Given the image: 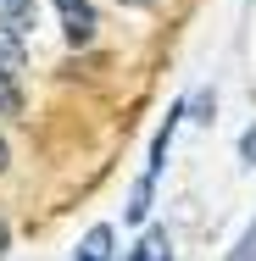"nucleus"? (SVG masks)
Wrapping results in <instances>:
<instances>
[{"label": "nucleus", "mask_w": 256, "mask_h": 261, "mask_svg": "<svg viewBox=\"0 0 256 261\" xmlns=\"http://www.w3.org/2000/svg\"><path fill=\"white\" fill-rule=\"evenodd\" d=\"M73 261H111V228L95 222V228L84 233V245H78V256H73Z\"/></svg>", "instance_id": "4"}, {"label": "nucleus", "mask_w": 256, "mask_h": 261, "mask_svg": "<svg viewBox=\"0 0 256 261\" xmlns=\"http://www.w3.org/2000/svg\"><path fill=\"white\" fill-rule=\"evenodd\" d=\"M117 6H134V11H145V6H151V0H117Z\"/></svg>", "instance_id": "9"}, {"label": "nucleus", "mask_w": 256, "mask_h": 261, "mask_svg": "<svg viewBox=\"0 0 256 261\" xmlns=\"http://www.w3.org/2000/svg\"><path fill=\"white\" fill-rule=\"evenodd\" d=\"M240 156L256 167V128H245V139H240Z\"/></svg>", "instance_id": "8"}, {"label": "nucleus", "mask_w": 256, "mask_h": 261, "mask_svg": "<svg viewBox=\"0 0 256 261\" xmlns=\"http://www.w3.org/2000/svg\"><path fill=\"white\" fill-rule=\"evenodd\" d=\"M17 84H11V78H6V72H0V117H17Z\"/></svg>", "instance_id": "7"}, {"label": "nucleus", "mask_w": 256, "mask_h": 261, "mask_svg": "<svg viewBox=\"0 0 256 261\" xmlns=\"http://www.w3.org/2000/svg\"><path fill=\"white\" fill-rule=\"evenodd\" d=\"M34 17H39V0H0V28L22 34V28H34Z\"/></svg>", "instance_id": "2"}, {"label": "nucleus", "mask_w": 256, "mask_h": 261, "mask_svg": "<svg viewBox=\"0 0 256 261\" xmlns=\"http://www.w3.org/2000/svg\"><path fill=\"white\" fill-rule=\"evenodd\" d=\"M0 72L6 78L22 72V34H11V28H0Z\"/></svg>", "instance_id": "5"}, {"label": "nucleus", "mask_w": 256, "mask_h": 261, "mask_svg": "<svg viewBox=\"0 0 256 261\" xmlns=\"http://www.w3.org/2000/svg\"><path fill=\"white\" fill-rule=\"evenodd\" d=\"M0 167H6V139H0Z\"/></svg>", "instance_id": "10"}, {"label": "nucleus", "mask_w": 256, "mask_h": 261, "mask_svg": "<svg viewBox=\"0 0 256 261\" xmlns=\"http://www.w3.org/2000/svg\"><path fill=\"white\" fill-rule=\"evenodd\" d=\"M51 6L61 11L67 45H89V39H95V6H89V0H51Z\"/></svg>", "instance_id": "1"}, {"label": "nucleus", "mask_w": 256, "mask_h": 261, "mask_svg": "<svg viewBox=\"0 0 256 261\" xmlns=\"http://www.w3.org/2000/svg\"><path fill=\"white\" fill-rule=\"evenodd\" d=\"M128 261H173V239H167V228H151V233L128 250Z\"/></svg>", "instance_id": "3"}, {"label": "nucleus", "mask_w": 256, "mask_h": 261, "mask_svg": "<svg viewBox=\"0 0 256 261\" xmlns=\"http://www.w3.org/2000/svg\"><path fill=\"white\" fill-rule=\"evenodd\" d=\"M228 261H256V222L245 228V233H240V245L228 250Z\"/></svg>", "instance_id": "6"}]
</instances>
